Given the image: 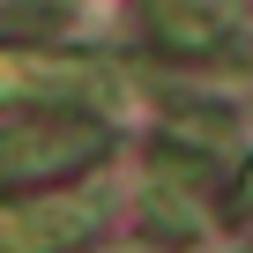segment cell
Listing matches in <instances>:
<instances>
[{
  "instance_id": "cell-6",
  "label": "cell",
  "mask_w": 253,
  "mask_h": 253,
  "mask_svg": "<svg viewBox=\"0 0 253 253\" xmlns=\"http://www.w3.org/2000/svg\"><path fill=\"white\" fill-rule=\"evenodd\" d=\"M238 201H253V164H246V171H238Z\"/></svg>"
},
{
  "instance_id": "cell-3",
  "label": "cell",
  "mask_w": 253,
  "mask_h": 253,
  "mask_svg": "<svg viewBox=\"0 0 253 253\" xmlns=\"http://www.w3.org/2000/svg\"><path fill=\"white\" fill-rule=\"evenodd\" d=\"M0 89H8V97H38V104L104 97L112 89V67L104 60H75V52H0Z\"/></svg>"
},
{
  "instance_id": "cell-4",
  "label": "cell",
  "mask_w": 253,
  "mask_h": 253,
  "mask_svg": "<svg viewBox=\"0 0 253 253\" xmlns=\"http://www.w3.org/2000/svg\"><path fill=\"white\" fill-rule=\"evenodd\" d=\"M134 8H142V23H149V38L164 52H209L223 38V8L216 0H134Z\"/></svg>"
},
{
  "instance_id": "cell-2",
  "label": "cell",
  "mask_w": 253,
  "mask_h": 253,
  "mask_svg": "<svg viewBox=\"0 0 253 253\" xmlns=\"http://www.w3.org/2000/svg\"><path fill=\"white\" fill-rule=\"evenodd\" d=\"M89 201H60V194H15L0 201V253H60L75 238H89Z\"/></svg>"
},
{
  "instance_id": "cell-1",
  "label": "cell",
  "mask_w": 253,
  "mask_h": 253,
  "mask_svg": "<svg viewBox=\"0 0 253 253\" xmlns=\"http://www.w3.org/2000/svg\"><path fill=\"white\" fill-rule=\"evenodd\" d=\"M112 134L82 112H45V119H23V126H0V186L8 179H45V171H67V164H89Z\"/></svg>"
},
{
  "instance_id": "cell-5",
  "label": "cell",
  "mask_w": 253,
  "mask_h": 253,
  "mask_svg": "<svg viewBox=\"0 0 253 253\" xmlns=\"http://www.w3.org/2000/svg\"><path fill=\"white\" fill-rule=\"evenodd\" d=\"M171 126H186V134H201V142H223L231 134V119H216V112H171Z\"/></svg>"
}]
</instances>
